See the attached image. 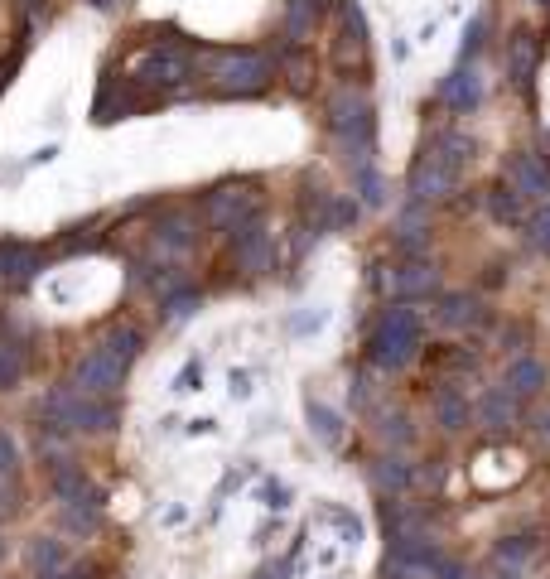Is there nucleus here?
I'll return each mask as SVG.
<instances>
[{"mask_svg": "<svg viewBox=\"0 0 550 579\" xmlns=\"http://www.w3.org/2000/svg\"><path fill=\"white\" fill-rule=\"evenodd\" d=\"M435 411H440L444 430H464L468 425V401H459L454 391H440V396H435Z\"/></svg>", "mask_w": 550, "mask_h": 579, "instance_id": "19", "label": "nucleus"}, {"mask_svg": "<svg viewBox=\"0 0 550 579\" xmlns=\"http://www.w3.org/2000/svg\"><path fill=\"white\" fill-rule=\"evenodd\" d=\"M29 5H39V0H29Z\"/></svg>", "mask_w": 550, "mask_h": 579, "instance_id": "37", "label": "nucleus"}, {"mask_svg": "<svg viewBox=\"0 0 550 579\" xmlns=\"http://www.w3.org/2000/svg\"><path fill=\"white\" fill-rule=\"evenodd\" d=\"M39 266H44V256L25 242H0V280H10V285H25V280L39 276Z\"/></svg>", "mask_w": 550, "mask_h": 579, "instance_id": "10", "label": "nucleus"}, {"mask_svg": "<svg viewBox=\"0 0 550 579\" xmlns=\"http://www.w3.org/2000/svg\"><path fill=\"white\" fill-rule=\"evenodd\" d=\"M473 160V140L468 136H440L411 169V193L415 198H444L459 184L464 165Z\"/></svg>", "mask_w": 550, "mask_h": 579, "instance_id": "1", "label": "nucleus"}, {"mask_svg": "<svg viewBox=\"0 0 550 579\" xmlns=\"http://www.w3.org/2000/svg\"><path fill=\"white\" fill-rule=\"evenodd\" d=\"M193 304H198V295H189V290H184V295H169L165 309H169V319H189Z\"/></svg>", "mask_w": 550, "mask_h": 579, "instance_id": "29", "label": "nucleus"}, {"mask_svg": "<svg viewBox=\"0 0 550 579\" xmlns=\"http://www.w3.org/2000/svg\"><path fill=\"white\" fill-rule=\"evenodd\" d=\"M29 570H44V575H54V570H63V551H58V541H34L29 546Z\"/></svg>", "mask_w": 550, "mask_h": 579, "instance_id": "21", "label": "nucleus"}, {"mask_svg": "<svg viewBox=\"0 0 550 579\" xmlns=\"http://www.w3.org/2000/svg\"><path fill=\"white\" fill-rule=\"evenodd\" d=\"M20 377H25V353L15 343H0V391L20 386Z\"/></svg>", "mask_w": 550, "mask_h": 579, "instance_id": "20", "label": "nucleus"}, {"mask_svg": "<svg viewBox=\"0 0 550 579\" xmlns=\"http://www.w3.org/2000/svg\"><path fill=\"white\" fill-rule=\"evenodd\" d=\"M92 5H107V0H92Z\"/></svg>", "mask_w": 550, "mask_h": 579, "instance_id": "35", "label": "nucleus"}, {"mask_svg": "<svg viewBox=\"0 0 550 579\" xmlns=\"http://www.w3.org/2000/svg\"><path fill=\"white\" fill-rule=\"evenodd\" d=\"M232 396H251V377H247V372H232Z\"/></svg>", "mask_w": 550, "mask_h": 579, "instance_id": "32", "label": "nucleus"}, {"mask_svg": "<svg viewBox=\"0 0 550 579\" xmlns=\"http://www.w3.org/2000/svg\"><path fill=\"white\" fill-rule=\"evenodd\" d=\"M415 348H420V314L406 309V304L386 309L377 333H372V358H377V367L401 372V367L415 358Z\"/></svg>", "mask_w": 550, "mask_h": 579, "instance_id": "3", "label": "nucleus"}, {"mask_svg": "<svg viewBox=\"0 0 550 579\" xmlns=\"http://www.w3.org/2000/svg\"><path fill=\"white\" fill-rule=\"evenodd\" d=\"M198 63H203L208 83L222 87V92H237V97H251L271 83V63L256 49H208Z\"/></svg>", "mask_w": 550, "mask_h": 579, "instance_id": "2", "label": "nucleus"}, {"mask_svg": "<svg viewBox=\"0 0 550 579\" xmlns=\"http://www.w3.org/2000/svg\"><path fill=\"white\" fill-rule=\"evenodd\" d=\"M44 579H83L78 570H54V575H44Z\"/></svg>", "mask_w": 550, "mask_h": 579, "instance_id": "34", "label": "nucleus"}, {"mask_svg": "<svg viewBox=\"0 0 550 579\" xmlns=\"http://www.w3.org/2000/svg\"><path fill=\"white\" fill-rule=\"evenodd\" d=\"M20 469V449H15V440L0 430V473H15Z\"/></svg>", "mask_w": 550, "mask_h": 579, "instance_id": "28", "label": "nucleus"}, {"mask_svg": "<svg viewBox=\"0 0 550 579\" xmlns=\"http://www.w3.org/2000/svg\"><path fill=\"white\" fill-rule=\"evenodd\" d=\"M271 237L261 232V227H242L237 232V261L247 266V271H266L271 266Z\"/></svg>", "mask_w": 550, "mask_h": 579, "instance_id": "12", "label": "nucleus"}, {"mask_svg": "<svg viewBox=\"0 0 550 579\" xmlns=\"http://www.w3.org/2000/svg\"><path fill=\"white\" fill-rule=\"evenodd\" d=\"M536 5H550V0H536Z\"/></svg>", "mask_w": 550, "mask_h": 579, "instance_id": "36", "label": "nucleus"}, {"mask_svg": "<svg viewBox=\"0 0 550 579\" xmlns=\"http://www.w3.org/2000/svg\"><path fill=\"white\" fill-rule=\"evenodd\" d=\"M358 179H362V203H367V208H382V203H386V189H382V179H377V169H372V165H358Z\"/></svg>", "mask_w": 550, "mask_h": 579, "instance_id": "26", "label": "nucleus"}, {"mask_svg": "<svg viewBox=\"0 0 550 579\" xmlns=\"http://www.w3.org/2000/svg\"><path fill=\"white\" fill-rule=\"evenodd\" d=\"M102 353H111V358H121V362H131L140 353V333L131 329V324H116V329L102 338Z\"/></svg>", "mask_w": 550, "mask_h": 579, "instance_id": "17", "label": "nucleus"}, {"mask_svg": "<svg viewBox=\"0 0 550 579\" xmlns=\"http://www.w3.org/2000/svg\"><path fill=\"white\" fill-rule=\"evenodd\" d=\"M507 73L517 78V83H526L531 73H536V63H541V44H536V34L531 29H517L512 39H507Z\"/></svg>", "mask_w": 550, "mask_h": 579, "instance_id": "11", "label": "nucleus"}, {"mask_svg": "<svg viewBox=\"0 0 550 579\" xmlns=\"http://www.w3.org/2000/svg\"><path fill=\"white\" fill-rule=\"evenodd\" d=\"M531 242H536L541 251H550V203L541 208V218L531 222Z\"/></svg>", "mask_w": 550, "mask_h": 579, "instance_id": "30", "label": "nucleus"}, {"mask_svg": "<svg viewBox=\"0 0 550 579\" xmlns=\"http://www.w3.org/2000/svg\"><path fill=\"white\" fill-rule=\"evenodd\" d=\"M478 97H483V83H478V73H473V68H459V73L444 83V102H449L454 111H468Z\"/></svg>", "mask_w": 550, "mask_h": 579, "instance_id": "15", "label": "nucleus"}, {"mask_svg": "<svg viewBox=\"0 0 550 579\" xmlns=\"http://www.w3.org/2000/svg\"><path fill=\"white\" fill-rule=\"evenodd\" d=\"M309 10H314V0H290V15H285V34H290V39H304V34H309Z\"/></svg>", "mask_w": 550, "mask_h": 579, "instance_id": "25", "label": "nucleus"}, {"mask_svg": "<svg viewBox=\"0 0 550 579\" xmlns=\"http://www.w3.org/2000/svg\"><path fill=\"white\" fill-rule=\"evenodd\" d=\"M473 319H478V304L468 300V295H444L440 324H449V329H464V324H473Z\"/></svg>", "mask_w": 550, "mask_h": 579, "instance_id": "18", "label": "nucleus"}, {"mask_svg": "<svg viewBox=\"0 0 550 579\" xmlns=\"http://www.w3.org/2000/svg\"><path fill=\"white\" fill-rule=\"evenodd\" d=\"M372 483H377L382 493H401V488L411 483V473H406V464H396V459H382V464L372 469Z\"/></svg>", "mask_w": 550, "mask_h": 579, "instance_id": "22", "label": "nucleus"}, {"mask_svg": "<svg viewBox=\"0 0 550 579\" xmlns=\"http://www.w3.org/2000/svg\"><path fill=\"white\" fill-rule=\"evenodd\" d=\"M329 121H333V131H338V140L348 150H358V165H367V150H372V107H367V97L353 92V87L333 92Z\"/></svg>", "mask_w": 550, "mask_h": 579, "instance_id": "5", "label": "nucleus"}, {"mask_svg": "<svg viewBox=\"0 0 550 579\" xmlns=\"http://www.w3.org/2000/svg\"><path fill=\"white\" fill-rule=\"evenodd\" d=\"M256 208H261V198H256V189H247V184H227V189L208 193V222L213 227H247L251 218H256Z\"/></svg>", "mask_w": 550, "mask_h": 579, "instance_id": "7", "label": "nucleus"}, {"mask_svg": "<svg viewBox=\"0 0 550 579\" xmlns=\"http://www.w3.org/2000/svg\"><path fill=\"white\" fill-rule=\"evenodd\" d=\"M522 203L526 198H517L512 189H497L493 193V218L497 222H522Z\"/></svg>", "mask_w": 550, "mask_h": 579, "instance_id": "24", "label": "nucleus"}, {"mask_svg": "<svg viewBox=\"0 0 550 579\" xmlns=\"http://www.w3.org/2000/svg\"><path fill=\"white\" fill-rule=\"evenodd\" d=\"M309 425H314V435L324 444H338V420H333L324 406H314V401H309Z\"/></svg>", "mask_w": 550, "mask_h": 579, "instance_id": "27", "label": "nucleus"}, {"mask_svg": "<svg viewBox=\"0 0 550 579\" xmlns=\"http://www.w3.org/2000/svg\"><path fill=\"white\" fill-rule=\"evenodd\" d=\"M507 189L517 198H550V169L536 155H512L507 160Z\"/></svg>", "mask_w": 550, "mask_h": 579, "instance_id": "9", "label": "nucleus"}, {"mask_svg": "<svg viewBox=\"0 0 550 579\" xmlns=\"http://www.w3.org/2000/svg\"><path fill=\"white\" fill-rule=\"evenodd\" d=\"M536 435H541V444H550V406L536 415Z\"/></svg>", "mask_w": 550, "mask_h": 579, "instance_id": "33", "label": "nucleus"}, {"mask_svg": "<svg viewBox=\"0 0 550 579\" xmlns=\"http://www.w3.org/2000/svg\"><path fill=\"white\" fill-rule=\"evenodd\" d=\"M193 382H203V362H189V367L174 377V391H193Z\"/></svg>", "mask_w": 550, "mask_h": 579, "instance_id": "31", "label": "nucleus"}, {"mask_svg": "<svg viewBox=\"0 0 550 579\" xmlns=\"http://www.w3.org/2000/svg\"><path fill=\"white\" fill-rule=\"evenodd\" d=\"M126 382V362L102 353V348H92L87 358H78L73 367V391H83V396H97V401H111L116 391Z\"/></svg>", "mask_w": 550, "mask_h": 579, "instance_id": "6", "label": "nucleus"}, {"mask_svg": "<svg viewBox=\"0 0 550 579\" xmlns=\"http://www.w3.org/2000/svg\"><path fill=\"white\" fill-rule=\"evenodd\" d=\"M189 73H193V63H189V54H179V49H150V54L136 63V78L150 87H179Z\"/></svg>", "mask_w": 550, "mask_h": 579, "instance_id": "8", "label": "nucleus"}, {"mask_svg": "<svg viewBox=\"0 0 550 579\" xmlns=\"http://www.w3.org/2000/svg\"><path fill=\"white\" fill-rule=\"evenodd\" d=\"M386 285H391V295H430V290H435V271H430L425 261H415V266L391 271Z\"/></svg>", "mask_w": 550, "mask_h": 579, "instance_id": "13", "label": "nucleus"}, {"mask_svg": "<svg viewBox=\"0 0 550 579\" xmlns=\"http://www.w3.org/2000/svg\"><path fill=\"white\" fill-rule=\"evenodd\" d=\"M541 386H546V367L536 358H517L507 367V391H512V396H536Z\"/></svg>", "mask_w": 550, "mask_h": 579, "instance_id": "14", "label": "nucleus"}, {"mask_svg": "<svg viewBox=\"0 0 550 579\" xmlns=\"http://www.w3.org/2000/svg\"><path fill=\"white\" fill-rule=\"evenodd\" d=\"M44 415H49V430H111L116 425V406L83 396V391H54L44 401Z\"/></svg>", "mask_w": 550, "mask_h": 579, "instance_id": "4", "label": "nucleus"}, {"mask_svg": "<svg viewBox=\"0 0 550 579\" xmlns=\"http://www.w3.org/2000/svg\"><path fill=\"white\" fill-rule=\"evenodd\" d=\"M160 242H165L169 251H189L193 247L189 218H165V222H160Z\"/></svg>", "mask_w": 550, "mask_h": 579, "instance_id": "23", "label": "nucleus"}, {"mask_svg": "<svg viewBox=\"0 0 550 579\" xmlns=\"http://www.w3.org/2000/svg\"><path fill=\"white\" fill-rule=\"evenodd\" d=\"M512 415H517V396H512L507 386L488 391V396H483V406H478V420H483V425H493V430L512 425Z\"/></svg>", "mask_w": 550, "mask_h": 579, "instance_id": "16", "label": "nucleus"}]
</instances>
